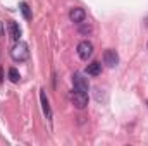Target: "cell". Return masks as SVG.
Masks as SVG:
<instances>
[{
	"label": "cell",
	"mask_w": 148,
	"mask_h": 146,
	"mask_svg": "<svg viewBox=\"0 0 148 146\" xmlns=\"http://www.w3.org/2000/svg\"><path fill=\"white\" fill-rule=\"evenodd\" d=\"M10 57L14 62H24L28 57H29V50H28V45L24 41H17L14 45V48L10 50Z\"/></svg>",
	"instance_id": "cell-1"
},
{
	"label": "cell",
	"mask_w": 148,
	"mask_h": 146,
	"mask_svg": "<svg viewBox=\"0 0 148 146\" xmlns=\"http://www.w3.org/2000/svg\"><path fill=\"white\" fill-rule=\"evenodd\" d=\"M77 55H79V59L88 60V59L93 55V45H91V41L83 40V41L77 45Z\"/></svg>",
	"instance_id": "cell-2"
},
{
	"label": "cell",
	"mask_w": 148,
	"mask_h": 146,
	"mask_svg": "<svg viewBox=\"0 0 148 146\" xmlns=\"http://www.w3.org/2000/svg\"><path fill=\"white\" fill-rule=\"evenodd\" d=\"M73 84H74V89L83 91V93H88V89H90L88 79H86V77H84L81 72H76L73 76Z\"/></svg>",
	"instance_id": "cell-3"
},
{
	"label": "cell",
	"mask_w": 148,
	"mask_h": 146,
	"mask_svg": "<svg viewBox=\"0 0 148 146\" xmlns=\"http://www.w3.org/2000/svg\"><path fill=\"white\" fill-rule=\"evenodd\" d=\"M73 103H74V107H76V108H79V110L86 108V105H88V93H83V91L74 89Z\"/></svg>",
	"instance_id": "cell-4"
},
{
	"label": "cell",
	"mask_w": 148,
	"mask_h": 146,
	"mask_svg": "<svg viewBox=\"0 0 148 146\" xmlns=\"http://www.w3.org/2000/svg\"><path fill=\"white\" fill-rule=\"evenodd\" d=\"M103 64H105L107 67H110V69L117 67V64H119V55H117L115 50L109 48V50L103 52Z\"/></svg>",
	"instance_id": "cell-5"
},
{
	"label": "cell",
	"mask_w": 148,
	"mask_h": 146,
	"mask_svg": "<svg viewBox=\"0 0 148 146\" xmlns=\"http://www.w3.org/2000/svg\"><path fill=\"white\" fill-rule=\"evenodd\" d=\"M69 19L76 23V24H79V23H83L84 19H86V12H84V9H81V7H74L69 10Z\"/></svg>",
	"instance_id": "cell-6"
},
{
	"label": "cell",
	"mask_w": 148,
	"mask_h": 146,
	"mask_svg": "<svg viewBox=\"0 0 148 146\" xmlns=\"http://www.w3.org/2000/svg\"><path fill=\"white\" fill-rule=\"evenodd\" d=\"M40 102H41V108L43 113L48 120H52V108H50V103H48V98L45 95V89H40Z\"/></svg>",
	"instance_id": "cell-7"
},
{
	"label": "cell",
	"mask_w": 148,
	"mask_h": 146,
	"mask_svg": "<svg viewBox=\"0 0 148 146\" xmlns=\"http://www.w3.org/2000/svg\"><path fill=\"white\" fill-rule=\"evenodd\" d=\"M7 29H9V35H10V38L14 41H19V38H21V28L17 26V23L9 21L7 23Z\"/></svg>",
	"instance_id": "cell-8"
},
{
	"label": "cell",
	"mask_w": 148,
	"mask_h": 146,
	"mask_svg": "<svg viewBox=\"0 0 148 146\" xmlns=\"http://www.w3.org/2000/svg\"><path fill=\"white\" fill-rule=\"evenodd\" d=\"M100 72H102V64H100V62H91V64H88V67H86V74H88V76H98Z\"/></svg>",
	"instance_id": "cell-9"
},
{
	"label": "cell",
	"mask_w": 148,
	"mask_h": 146,
	"mask_svg": "<svg viewBox=\"0 0 148 146\" xmlns=\"http://www.w3.org/2000/svg\"><path fill=\"white\" fill-rule=\"evenodd\" d=\"M91 31H93V26H91L90 23H84V21L79 23V33H81V35H90Z\"/></svg>",
	"instance_id": "cell-10"
},
{
	"label": "cell",
	"mask_w": 148,
	"mask_h": 146,
	"mask_svg": "<svg viewBox=\"0 0 148 146\" xmlns=\"http://www.w3.org/2000/svg\"><path fill=\"white\" fill-rule=\"evenodd\" d=\"M9 79H10L12 83H19V81H21V74H19V71H17L16 67H10V69H9Z\"/></svg>",
	"instance_id": "cell-11"
},
{
	"label": "cell",
	"mask_w": 148,
	"mask_h": 146,
	"mask_svg": "<svg viewBox=\"0 0 148 146\" xmlns=\"http://www.w3.org/2000/svg\"><path fill=\"white\" fill-rule=\"evenodd\" d=\"M19 7H21V12H23V16H24V17L29 21V19H31V10H29L28 3H26V2H21V3H19Z\"/></svg>",
	"instance_id": "cell-12"
},
{
	"label": "cell",
	"mask_w": 148,
	"mask_h": 146,
	"mask_svg": "<svg viewBox=\"0 0 148 146\" xmlns=\"http://www.w3.org/2000/svg\"><path fill=\"white\" fill-rule=\"evenodd\" d=\"M3 33V28H2V23H0V35Z\"/></svg>",
	"instance_id": "cell-13"
}]
</instances>
